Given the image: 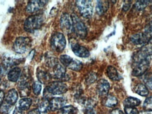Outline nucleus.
<instances>
[{"instance_id": "nucleus-1", "label": "nucleus", "mask_w": 152, "mask_h": 114, "mask_svg": "<svg viewBox=\"0 0 152 114\" xmlns=\"http://www.w3.org/2000/svg\"><path fill=\"white\" fill-rule=\"evenodd\" d=\"M152 52L151 49L146 47L134 55L132 74L134 76H141L148 70L151 61Z\"/></svg>"}, {"instance_id": "nucleus-2", "label": "nucleus", "mask_w": 152, "mask_h": 114, "mask_svg": "<svg viewBox=\"0 0 152 114\" xmlns=\"http://www.w3.org/2000/svg\"><path fill=\"white\" fill-rule=\"evenodd\" d=\"M43 18L41 15H35L30 16L24 22V28L26 32L32 33L42 26Z\"/></svg>"}, {"instance_id": "nucleus-3", "label": "nucleus", "mask_w": 152, "mask_h": 114, "mask_svg": "<svg viewBox=\"0 0 152 114\" xmlns=\"http://www.w3.org/2000/svg\"><path fill=\"white\" fill-rule=\"evenodd\" d=\"M70 17L72 20V31L78 37L84 39L87 33L86 25L75 13H72Z\"/></svg>"}, {"instance_id": "nucleus-4", "label": "nucleus", "mask_w": 152, "mask_h": 114, "mask_svg": "<svg viewBox=\"0 0 152 114\" xmlns=\"http://www.w3.org/2000/svg\"><path fill=\"white\" fill-rule=\"evenodd\" d=\"M50 45L52 49L58 52H62L66 45V41L65 36L61 33L56 32L51 36Z\"/></svg>"}, {"instance_id": "nucleus-5", "label": "nucleus", "mask_w": 152, "mask_h": 114, "mask_svg": "<svg viewBox=\"0 0 152 114\" xmlns=\"http://www.w3.org/2000/svg\"><path fill=\"white\" fill-rule=\"evenodd\" d=\"M31 47V40L28 37H19L16 39L13 43V49L18 54H24Z\"/></svg>"}, {"instance_id": "nucleus-6", "label": "nucleus", "mask_w": 152, "mask_h": 114, "mask_svg": "<svg viewBox=\"0 0 152 114\" xmlns=\"http://www.w3.org/2000/svg\"><path fill=\"white\" fill-rule=\"evenodd\" d=\"M76 4L82 17L86 18H89L92 17L93 14V7L91 1L79 0L76 1Z\"/></svg>"}, {"instance_id": "nucleus-7", "label": "nucleus", "mask_w": 152, "mask_h": 114, "mask_svg": "<svg viewBox=\"0 0 152 114\" xmlns=\"http://www.w3.org/2000/svg\"><path fill=\"white\" fill-rule=\"evenodd\" d=\"M68 90L67 85L60 81H55L49 84L45 91L52 95H61L66 93Z\"/></svg>"}, {"instance_id": "nucleus-8", "label": "nucleus", "mask_w": 152, "mask_h": 114, "mask_svg": "<svg viewBox=\"0 0 152 114\" xmlns=\"http://www.w3.org/2000/svg\"><path fill=\"white\" fill-rule=\"evenodd\" d=\"M53 74L51 75L53 78L60 82H66L69 80V76L66 73V69L64 66L58 62L52 67Z\"/></svg>"}, {"instance_id": "nucleus-9", "label": "nucleus", "mask_w": 152, "mask_h": 114, "mask_svg": "<svg viewBox=\"0 0 152 114\" xmlns=\"http://www.w3.org/2000/svg\"><path fill=\"white\" fill-rule=\"evenodd\" d=\"M60 27L65 33L69 34L72 31V23L71 17L68 13H63L61 17Z\"/></svg>"}, {"instance_id": "nucleus-10", "label": "nucleus", "mask_w": 152, "mask_h": 114, "mask_svg": "<svg viewBox=\"0 0 152 114\" xmlns=\"http://www.w3.org/2000/svg\"><path fill=\"white\" fill-rule=\"evenodd\" d=\"M96 92L101 97H106L108 96L110 89L109 82L104 79H101L97 82L96 85Z\"/></svg>"}, {"instance_id": "nucleus-11", "label": "nucleus", "mask_w": 152, "mask_h": 114, "mask_svg": "<svg viewBox=\"0 0 152 114\" xmlns=\"http://www.w3.org/2000/svg\"><path fill=\"white\" fill-rule=\"evenodd\" d=\"M47 1H39L34 0L28 2L27 5L26 10L29 13H33L38 11L42 8L47 3Z\"/></svg>"}, {"instance_id": "nucleus-12", "label": "nucleus", "mask_w": 152, "mask_h": 114, "mask_svg": "<svg viewBox=\"0 0 152 114\" xmlns=\"http://www.w3.org/2000/svg\"><path fill=\"white\" fill-rule=\"evenodd\" d=\"M71 47L72 51L77 57L85 58H87L90 56V53L88 49L78 43H71Z\"/></svg>"}, {"instance_id": "nucleus-13", "label": "nucleus", "mask_w": 152, "mask_h": 114, "mask_svg": "<svg viewBox=\"0 0 152 114\" xmlns=\"http://www.w3.org/2000/svg\"><path fill=\"white\" fill-rule=\"evenodd\" d=\"M66 103V100L63 97H55L50 101V109L52 111L60 110Z\"/></svg>"}, {"instance_id": "nucleus-14", "label": "nucleus", "mask_w": 152, "mask_h": 114, "mask_svg": "<svg viewBox=\"0 0 152 114\" xmlns=\"http://www.w3.org/2000/svg\"><path fill=\"white\" fill-rule=\"evenodd\" d=\"M151 39L145 33L136 34L131 36L130 40L135 45H141L147 43Z\"/></svg>"}, {"instance_id": "nucleus-15", "label": "nucleus", "mask_w": 152, "mask_h": 114, "mask_svg": "<svg viewBox=\"0 0 152 114\" xmlns=\"http://www.w3.org/2000/svg\"><path fill=\"white\" fill-rule=\"evenodd\" d=\"M19 92L21 97H26L30 94V86L26 79H20L18 85Z\"/></svg>"}, {"instance_id": "nucleus-16", "label": "nucleus", "mask_w": 152, "mask_h": 114, "mask_svg": "<svg viewBox=\"0 0 152 114\" xmlns=\"http://www.w3.org/2000/svg\"><path fill=\"white\" fill-rule=\"evenodd\" d=\"M18 99V94L17 91L14 89L10 90L5 97V102L11 105H13L17 102Z\"/></svg>"}, {"instance_id": "nucleus-17", "label": "nucleus", "mask_w": 152, "mask_h": 114, "mask_svg": "<svg viewBox=\"0 0 152 114\" xmlns=\"http://www.w3.org/2000/svg\"><path fill=\"white\" fill-rule=\"evenodd\" d=\"M109 5V2L108 1H96V13L99 15H102L108 9Z\"/></svg>"}, {"instance_id": "nucleus-18", "label": "nucleus", "mask_w": 152, "mask_h": 114, "mask_svg": "<svg viewBox=\"0 0 152 114\" xmlns=\"http://www.w3.org/2000/svg\"><path fill=\"white\" fill-rule=\"evenodd\" d=\"M37 76L40 83L45 84L50 80L51 75L47 71L42 69H39L37 70Z\"/></svg>"}, {"instance_id": "nucleus-19", "label": "nucleus", "mask_w": 152, "mask_h": 114, "mask_svg": "<svg viewBox=\"0 0 152 114\" xmlns=\"http://www.w3.org/2000/svg\"><path fill=\"white\" fill-rule=\"evenodd\" d=\"M21 74V70L18 67L13 68L10 69L8 74V78L12 82L18 81Z\"/></svg>"}, {"instance_id": "nucleus-20", "label": "nucleus", "mask_w": 152, "mask_h": 114, "mask_svg": "<svg viewBox=\"0 0 152 114\" xmlns=\"http://www.w3.org/2000/svg\"><path fill=\"white\" fill-rule=\"evenodd\" d=\"M38 110L40 114H48L50 109V101L44 98L39 103Z\"/></svg>"}, {"instance_id": "nucleus-21", "label": "nucleus", "mask_w": 152, "mask_h": 114, "mask_svg": "<svg viewBox=\"0 0 152 114\" xmlns=\"http://www.w3.org/2000/svg\"><path fill=\"white\" fill-rule=\"evenodd\" d=\"M32 100L31 99L28 98L22 99L18 102L17 108L22 111L28 110L32 105Z\"/></svg>"}, {"instance_id": "nucleus-22", "label": "nucleus", "mask_w": 152, "mask_h": 114, "mask_svg": "<svg viewBox=\"0 0 152 114\" xmlns=\"http://www.w3.org/2000/svg\"><path fill=\"white\" fill-rule=\"evenodd\" d=\"M107 74L109 78L113 81H118L121 78L117 69L112 66H110L108 67Z\"/></svg>"}, {"instance_id": "nucleus-23", "label": "nucleus", "mask_w": 152, "mask_h": 114, "mask_svg": "<svg viewBox=\"0 0 152 114\" xmlns=\"http://www.w3.org/2000/svg\"><path fill=\"white\" fill-rule=\"evenodd\" d=\"M141 104L140 100L136 98L129 97L124 100V106L125 107H135Z\"/></svg>"}, {"instance_id": "nucleus-24", "label": "nucleus", "mask_w": 152, "mask_h": 114, "mask_svg": "<svg viewBox=\"0 0 152 114\" xmlns=\"http://www.w3.org/2000/svg\"><path fill=\"white\" fill-rule=\"evenodd\" d=\"M135 92L138 95L145 97L149 94V90L147 87L142 84H138L135 87Z\"/></svg>"}, {"instance_id": "nucleus-25", "label": "nucleus", "mask_w": 152, "mask_h": 114, "mask_svg": "<svg viewBox=\"0 0 152 114\" xmlns=\"http://www.w3.org/2000/svg\"><path fill=\"white\" fill-rule=\"evenodd\" d=\"M118 103L117 99L114 96H107L104 101V105L109 108H114L117 105Z\"/></svg>"}, {"instance_id": "nucleus-26", "label": "nucleus", "mask_w": 152, "mask_h": 114, "mask_svg": "<svg viewBox=\"0 0 152 114\" xmlns=\"http://www.w3.org/2000/svg\"><path fill=\"white\" fill-rule=\"evenodd\" d=\"M83 67L82 62L77 59L73 60L71 64L68 66V68L75 71H79L81 70Z\"/></svg>"}, {"instance_id": "nucleus-27", "label": "nucleus", "mask_w": 152, "mask_h": 114, "mask_svg": "<svg viewBox=\"0 0 152 114\" xmlns=\"http://www.w3.org/2000/svg\"><path fill=\"white\" fill-rule=\"evenodd\" d=\"M74 59L66 55H61L60 57V61L62 65L65 67H68Z\"/></svg>"}, {"instance_id": "nucleus-28", "label": "nucleus", "mask_w": 152, "mask_h": 114, "mask_svg": "<svg viewBox=\"0 0 152 114\" xmlns=\"http://www.w3.org/2000/svg\"><path fill=\"white\" fill-rule=\"evenodd\" d=\"M75 111L76 108L73 106H67L59 110L57 114H73Z\"/></svg>"}, {"instance_id": "nucleus-29", "label": "nucleus", "mask_w": 152, "mask_h": 114, "mask_svg": "<svg viewBox=\"0 0 152 114\" xmlns=\"http://www.w3.org/2000/svg\"><path fill=\"white\" fill-rule=\"evenodd\" d=\"M143 108L147 112L152 111V96L147 98L143 104Z\"/></svg>"}, {"instance_id": "nucleus-30", "label": "nucleus", "mask_w": 152, "mask_h": 114, "mask_svg": "<svg viewBox=\"0 0 152 114\" xmlns=\"http://www.w3.org/2000/svg\"><path fill=\"white\" fill-rule=\"evenodd\" d=\"M144 82L146 86L152 90V72L145 75L144 79Z\"/></svg>"}, {"instance_id": "nucleus-31", "label": "nucleus", "mask_w": 152, "mask_h": 114, "mask_svg": "<svg viewBox=\"0 0 152 114\" xmlns=\"http://www.w3.org/2000/svg\"><path fill=\"white\" fill-rule=\"evenodd\" d=\"M42 85L39 82H36L33 84L32 88H33V92L35 95H39L41 93L42 90Z\"/></svg>"}, {"instance_id": "nucleus-32", "label": "nucleus", "mask_w": 152, "mask_h": 114, "mask_svg": "<svg viewBox=\"0 0 152 114\" xmlns=\"http://www.w3.org/2000/svg\"><path fill=\"white\" fill-rule=\"evenodd\" d=\"M96 78L97 76L96 74L94 73L91 72L87 76L86 78V83L88 84H91L96 81Z\"/></svg>"}, {"instance_id": "nucleus-33", "label": "nucleus", "mask_w": 152, "mask_h": 114, "mask_svg": "<svg viewBox=\"0 0 152 114\" xmlns=\"http://www.w3.org/2000/svg\"><path fill=\"white\" fill-rule=\"evenodd\" d=\"M150 1H137L136 3V8L138 10H142L147 6Z\"/></svg>"}, {"instance_id": "nucleus-34", "label": "nucleus", "mask_w": 152, "mask_h": 114, "mask_svg": "<svg viewBox=\"0 0 152 114\" xmlns=\"http://www.w3.org/2000/svg\"><path fill=\"white\" fill-rule=\"evenodd\" d=\"M11 106L5 102V103L2 104L1 105V106L0 112L1 113L3 114H8L11 109Z\"/></svg>"}, {"instance_id": "nucleus-35", "label": "nucleus", "mask_w": 152, "mask_h": 114, "mask_svg": "<svg viewBox=\"0 0 152 114\" xmlns=\"http://www.w3.org/2000/svg\"><path fill=\"white\" fill-rule=\"evenodd\" d=\"M144 33L147 35L150 39L152 37V21L151 23H149L146 27H145V30Z\"/></svg>"}, {"instance_id": "nucleus-36", "label": "nucleus", "mask_w": 152, "mask_h": 114, "mask_svg": "<svg viewBox=\"0 0 152 114\" xmlns=\"http://www.w3.org/2000/svg\"><path fill=\"white\" fill-rule=\"evenodd\" d=\"M126 114H139V112L135 107H125L124 108Z\"/></svg>"}, {"instance_id": "nucleus-37", "label": "nucleus", "mask_w": 152, "mask_h": 114, "mask_svg": "<svg viewBox=\"0 0 152 114\" xmlns=\"http://www.w3.org/2000/svg\"><path fill=\"white\" fill-rule=\"evenodd\" d=\"M4 97V92L0 90V106L1 105Z\"/></svg>"}, {"instance_id": "nucleus-38", "label": "nucleus", "mask_w": 152, "mask_h": 114, "mask_svg": "<svg viewBox=\"0 0 152 114\" xmlns=\"http://www.w3.org/2000/svg\"><path fill=\"white\" fill-rule=\"evenodd\" d=\"M13 114H25L24 112L22 110H20L18 108H15L14 112H13Z\"/></svg>"}, {"instance_id": "nucleus-39", "label": "nucleus", "mask_w": 152, "mask_h": 114, "mask_svg": "<svg viewBox=\"0 0 152 114\" xmlns=\"http://www.w3.org/2000/svg\"><path fill=\"white\" fill-rule=\"evenodd\" d=\"M35 52V51L34 50H33L30 51V53H29L28 56V59L32 60L33 59L34 55Z\"/></svg>"}, {"instance_id": "nucleus-40", "label": "nucleus", "mask_w": 152, "mask_h": 114, "mask_svg": "<svg viewBox=\"0 0 152 114\" xmlns=\"http://www.w3.org/2000/svg\"><path fill=\"white\" fill-rule=\"evenodd\" d=\"M110 114H124L123 112L119 109H115Z\"/></svg>"}, {"instance_id": "nucleus-41", "label": "nucleus", "mask_w": 152, "mask_h": 114, "mask_svg": "<svg viewBox=\"0 0 152 114\" xmlns=\"http://www.w3.org/2000/svg\"><path fill=\"white\" fill-rule=\"evenodd\" d=\"M28 114H40L39 110L37 109H33L30 112H28Z\"/></svg>"}, {"instance_id": "nucleus-42", "label": "nucleus", "mask_w": 152, "mask_h": 114, "mask_svg": "<svg viewBox=\"0 0 152 114\" xmlns=\"http://www.w3.org/2000/svg\"><path fill=\"white\" fill-rule=\"evenodd\" d=\"M130 4H125V5H123V9L125 11H126L128 10L129 9V7H130Z\"/></svg>"}, {"instance_id": "nucleus-43", "label": "nucleus", "mask_w": 152, "mask_h": 114, "mask_svg": "<svg viewBox=\"0 0 152 114\" xmlns=\"http://www.w3.org/2000/svg\"><path fill=\"white\" fill-rule=\"evenodd\" d=\"M151 112H147H147H145V113H142L139 114H152Z\"/></svg>"}, {"instance_id": "nucleus-44", "label": "nucleus", "mask_w": 152, "mask_h": 114, "mask_svg": "<svg viewBox=\"0 0 152 114\" xmlns=\"http://www.w3.org/2000/svg\"><path fill=\"white\" fill-rule=\"evenodd\" d=\"M0 81H1V78H0Z\"/></svg>"}]
</instances>
